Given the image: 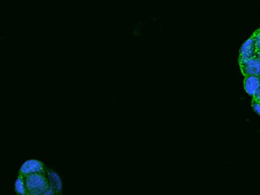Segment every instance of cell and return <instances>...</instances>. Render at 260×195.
<instances>
[{
	"label": "cell",
	"instance_id": "obj_1",
	"mask_svg": "<svg viewBox=\"0 0 260 195\" xmlns=\"http://www.w3.org/2000/svg\"><path fill=\"white\" fill-rule=\"evenodd\" d=\"M28 195H41L50 187L46 174H35L24 177Z\"/></svg>",
	"mask_w": 260,
	"mask_h": 195
},
{
	"label": "cell",
	"instance_id": "obj_2",
	"mask_svg": "<svg viewBox=\"0 0 260 195\" xmlns=\"http://www.w3.org/2000/svg\"><path fill=\"white\" fill-rule=\"evenodd\" d=\"M255 57H257V50L255 45L254 36L252 34L240 48L239 63L240 65L244 64Z\"/></svg>",
	"mask_w": 260,
	"mask_h": 195
},
{
	"label": "cell",
	"instance_id": "obj_3",
	"mask_svg": "<svg viewBox=\"0 0 260 195\" xmlns=\"http://www.w3.org/2000/svg\"><path fill=\"white\" fill-rule=\"evenodd\" d=\"M47 168L44 163L38 160H28L23 163L19 170V175L24 177L35 174H46Z\"/></svg>",
	"mask_w": 260,
	"mask_h": 195
},
{
	"label": "cell",
	"instance_id": "obj_4",
	"mask_svg": "<svg viewBox=\"0 0 260 195\" xmlns=\"http://www.w3.org/2000/svg\"><path fill=\"white\" fill-rule=\"evenodd\" d=\"M243 76H256L260 77V58L255 57L244 64L240 65Z\"/></svg>",
	"mask_w": 260,
	"mask_h": 195
},
{
	"label": "cell",
	"instance_id": "obj_5",
	"mask_svg": "<svg viewBox=\"0 0 260 195\" xmlns=\"http://www.w3.org/2000/svg\"><path fill=\"white\" fill-rule=\"evenodd\" d=\"M244 88L249 95L253 96L260 89V77L246 76L244 79Z\"/></svg>",
	"mask_w": 260,
	"mask_h": 195
},
{
	"label": "cell",
	"instance_id": "obj_6",
	"mask_svg": "<svg viewBox=\"0 0 260 195\" xmlns=\"http://www.w3.org/2000/svg\"><path fill=\"white\" fill-rule=\"evenodd\" d=\"M46 175H47L48 180H49L50 186H51L55 190L56 194L61 195L62 190V183L59 175L54 170L47 169Z\"/></svg>",
	"mask_w": 260,
	"mask_h": 195
},
{
	"label": "cell",
	"instance_id": "obj_7",
	"mask_svg": "<svg viewBox=\"0 0 260 195\" xmlns=\"http://www.w3.org/2000/svg\"><path fill=\"white\" fill-rule=\"evenodd\" d=\"M15 192L18 195H28L25 180L23 175H18L15 182Z\"/></svg>",
	"mask_w": 260,
	"mask_h": 195
},
{
	"label": "cell",
	"instance_id": "obj_8",
	"mask_svg": "<svg viewBox=\"0 0 260 195\" xmlns=\"http://www.w3.org/2000/svg\"><path fill=\"white\" fill-rule=\"evenodd\" d=\"M255 38V45H256V50H257V56L260 57V28L255 30L253 33Z\"/></svg>",
	"mask_w": 260,
	"mask_h": 195
},
{
	"label": "cell",
	"instance_id": "obj_9",
	"mask_svg": "<svg viewBox=\"0 0 260 195\" xmlns=\"http://www.w3.org/2000/svg\"><path fill=\"white\" fill-rule=\"evenodd\" d=\"M251 108L253 109L255 112L257 113V115H260V104L253 99L251 100Z\"/></svg>",
	"mask_w": 260,
	"mask_h": 195
},
{
	"label": "cell",
	"instance_id": "obj_10",
	"mask_svg": "<svg viewBox=\"0 0 260 195\" xmlns=\"http://www.w3.org/2000/svg\"><path fill=\"white\" fill-rule=\"evenodd\" d=\"M41 195H57V194H56V192H55V190H54L53 188H52V187H51V186H50V187H49V188H48V189L46 190V191H45V192H44V193H42Z\"/></svg>",
	"mask_w": 260,
	"mask_h": 195
},
{
	"label": "cell",
	"instance_id": "obj_11",
	"mask_svg": "<svg viewBox=\"0 0 260 195\" xmlns=\"http://www.w3.org/2000/svg\"><path fill=\"white\" fill-rule=\"evenodd\" d=\"M252 99L257 102L258 104H260V89L259 90H257V93L252 96Z\"/></svg>",
	"mask_w": 260,
	"mask_h": 195
},
{
	"label": "cell",
	"instance_id": "obj_12",
	"mask_svg": "<svg viewBox=\"0 0 260 195\" xmlns=\"http://www.w3.org/2000/svg\"><path fill=\"white\" fill-rule=\"evenodd\" d=\"M258 58H260V57H258Z\"/></svg>",
	"mask_w": 260,
	"mask_h": 195
}]
</instances>
